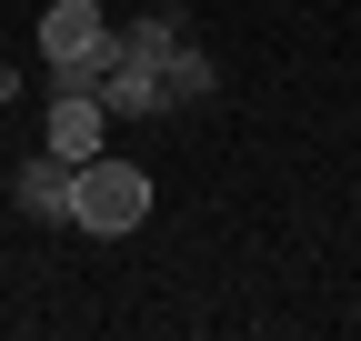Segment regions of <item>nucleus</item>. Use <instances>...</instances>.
I'll use <instances>...</instances> for the list:
<instances>
[{
  "instance_id": "obj_1",
  "label": "nucleus",
  "mask_w": 361,
  "mask_h": 341,
  "mask_svg": "<svg viewBox=\"0 0 361 341\" xmlns=\"http://www.w3.org/2000/svg\"><path fill=\"white\" fill-rule=\"evenodd\" d=\"M180 11L151 20H111V51H101V111L111 120H161L171 111V51H180Z\"/></svg>"
},
{
  "instance_id": "obj_2",
  "label": "nucleus",
  "mask_w": 361,
  "mask_h": 341,
  "mask_svg": "<svg viewBox=\"0 0 361 341\" xmlns=\"http://www.w3.org/2000/svg\"><path fill=\"white\" fill-rule=\"evenodd\" d=\"M141 221H151V170L141 161H80L71 170V231L121 241V231H141Z\"/></svg>"
},
{
  "instance_id": "obj_3",
  "label": "nucleus",
  "mask_w": 361,
  "mask_h": 341,
  "mask_svg": "<svg viewBox=\"0 0 361 341\" xmlns=\"http://www.w3.org/2000/svg\"><path fill=\"white\" fill-rule=\"evenodd\" d=\"M101 51H111L101 0H51V11H40V70H61V61H101Z\"/></svg>"
},
{
  "instance_id": "obj_4",
  "label": "nucleus",
  "mask_w": 361,
  "mask_h": 341,
  "mask_svg": "<svg viewBox=\"0 0 361 341\" xmlns=\"http://www.w3.org/2000/svg\"><path fill=\"white\" fill-rule=\"evenodd\" d=\"M101 131H111L101 91H51V111H40V151H61V161H101Z\"/></svg>"
},
{
  "instance_id": "obj_5",
  "label": "nucleus",
  "mask_w": 361,
  "mask_h": 341,
  "mask_svg": "<svg viewBox=\"0 0 361 341\" xmlns=\"http://www.w3.org/2000/svg\"><path fill=\"white\" fill-rule=\"evenodd\" d=\"M71 170H80V161L30 151V161H20V181H11V201L30 211V221H61V231H71Z\"/></svg>"
},
{
  "instance_id": "obj_6",
  "label": "nucleus",
  "mask_w": 361,
  "mask_h": 341,
  "mask_svg": "<svg viewBox=\"0 0 361 341\" xmlns=\"http://www.w3.org/2000/svg\"><path fill=\"white\" fill-rule=\"evenodd\" d=\"M211 80H221V70H211V61L191 51V40H180V51H171V111H191V101H211Z\"/></svg>"
}]
</instances>
